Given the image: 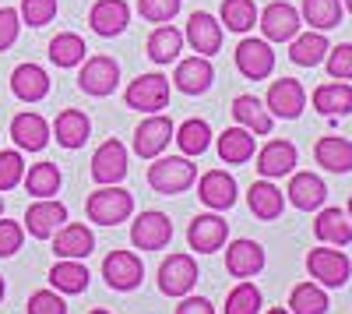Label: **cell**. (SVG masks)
Here are the masks:
<instances>
[{"label":"cell","mask_w":352,"mask_h":314,"mask_svg":"<svg viewBox=\"0 0 352 314\" xmlns=\"http://www.w3.org/2000/svg\"><path fill=\"white\" fill-rule=\"evenodd\" d=\"M148 184L152 191L173 198L184 194L187 187L197 184V166L190 163V156H155L148 166Z\"/></svg>","instance_id":"obj_1"},{"label":"cell","mask_w":352,"mask_h":314,"mask_svg":"<svg viewBox=\"0 0 352 314\" xmlns=\"http://www.w3.org/2000/svg\"><path fill=\"white\" fill-rule=\"evenodd\" d=\"M85 212H88V219L99 222V226H116V222L131 219V212H134V194L124 191V187H116V184H102L99 191L88 194Z\"/></svg>","instance_id":"obj_2"},{"label":"cell","mask_w":352,"mask_h":314,"mask_svg":"<svg viewBox=\"0 0 352 314\" xmlns=\"http://www.w3.org/2000/svg\"><path fill=\"white\" fill-rule=\"evenodd\" d=\"M116 81H120V64H116L109 53H96V56H85V61H81L78 89L85 96L102 99V96L116 92Z\"/></svg>","instance_id":"obj_3"},{"label":"cell","mask_w":352,"mask_h":314,"mask_svg":"<svg viewBox=\"0 0 352 314\" xmlns=\"http://www.w3.org/2000/svg\"><path fill=\"white\" fill-rule=\"evenodd\" d=\"M102 279L106 286L116 293H131L141 286L144 279V262L138 258L134 251H109L106 262H102Z\"/></svg>","instance_id":"obj_4"},{"label":"cell","mask_w":352,"mask_h":314,"mask_svg":"<svg viewBox=\"0 0 352 314\" xmlns=\"http://www.w3.org/2000/svg\"><path fill=\"white\" fill-rule=\"evenodd\" d=\"M307 272L320 282V286H345L349 275H352V262H349V254L345 251H331V247H317L307 254Z\"/></svg>","instance_id":"obj_5"},{"label":"cell","mask_w":352,"mask_h":314,"mask_svg":"<svg viewBox=\"0 0 352 314\" xmlns=\"http://www.w3.org/2000/svg\"><path fill=\"white\" fill-rule=\"evenodd\" d=\"M124 103L131 109H141V113H159L169 106V78L162 74H138L127 92H124Z\"/></svg>","instance_id":"obj_6"},{"label":"cell","mask_w":352,"mask_h":314,"mask_svg":"<svg viewBox=\"0 0 352 314\" xmlns=\"http://www.w3.org/2000/svg\"><path fill=\"white\" fill-rule=\"evenodd\" d=\"M226 240H229V222L219 212H201L187 226V244L197 254H215L226 247Z\"/></svg>","instance_id":"obj_7"},{"label":"cell","mask_w":352,"mask_h":314,"mask_svg":"<svg viewBox=\"0 0 352 314\" xmlns=\"http://www.w3.org/2000/svg\"><path fill=\"white\" fill-rule=\"evenodd\" d=\"M169 240H173V222L166 212L148 209L131 222V244L138 251H162V247H169Z\"/></svg>","instance_id":"obj_8"},{"label":"cell","mask_w":352,"mask_h":314,"mask_svg":"<svg viewBox=\"0 0 352 314\" xmlns=\"http://www.w3.org/2000/svg\"><path fill=\"white\" fill-rule=\"evenodd\" d=\"M197 282V262L190 254H169L159 265V290L166 297H187Z\"/></svg>","instance_id":"obj_9"},{"label":"cell","mask_w":352,"mask_h":314,"mask_svg":"<svg viewBox=\"0 0 352 314\" xmlns=\"http://www.w3.org/2000/svg\"><path fill=\"white\" fill-rule=\"evenodd\" d=\"M264 106H268L272 117H282V121H296L303 106H307V89L296 81V78H278L272 81L268 89V99H264Z\"/></svg>","instance_id":"obj_10"},{"label":"cell","mask_w":352,"mask_h":314,"mask_svg":"<svg viewBox=\"0 0 352 314\" xmlns=\"http://www.w3.org/2000/svg\"><path fill=\"white\" fill-rule=\"evenodd\" d=\"M67 222V205L53 202V198H36L25 212V230L32 233L36 240H50L60 226Z\"/></svg>","instance_id":"obj_11"},{"label":"cell","mask_w":352,"mask_h":314,"mask_svg":"<svg viewBox=\"0 0 352 314\" xmlns=\"http://www.w3.org/2000/svg\"><path fill=\"white\" fill-rule=\"evenodd\" d=\"M169 141H173V121L162 117V113H148L134 131V152L141 159H155L166 152Z\"/></svg>","instance_id":"obj_12"},{"label":"cell","mask_w":352,"mask_h":314,"mask_svg":"<svg viewBox=\"0 0 352 314\" xmlns=\"http://www.w3.org/2000/svg\"><path fill=\"white\" fill-rule=\"evenodd\" d=\"M184 43H190V50L197 56H212L222 50V21L208 11H194L187 18V32H184Z\"/></svg>","instance_id":"obj_13"},{"label":"cell","mask_w":352,"mask_h":314,"mask_svg":"<svg viewBox=\"0 0 352 314\" xmlns=\"http://www.w3.org/2000/svg\"><path fill=\"white\" fill-rule=\"evenodd\" d=\"M232 56H236V71L250 81H261L275 71V50L268 39H243Z\"/></svg>","instance_id":"obj_14"},{"label":"cell","mask_w":352,"mask_h":314,"mask_svg":"<svg viewBox=\"0 0 352 314\" xmlns=\"http://www.w3.org/2000/svg\"><path fill=\"white\" fill-rule=\"evenodd\" d=\"M300 25H303L300 11L292 4H285V0H275V4H268L261 11V32L268 43H289L300 32Z\"/></svg>","instance_id":"obj_15"},{"label":"cell","mask_w":352,"mask_h":314,"mask_svg":"<svg viewBox=\"0 0 352 314\" xmlns=\"http://www.w3.org/2000/svg\"><path fill=\"white\" fill-rule=\"evenodd\" d=\"M127 149L120 145L116 138H109V141H102V145L96 149V156H92V180L102 187V184H120L124 177H127Z\"/></svg>","instance_id":"obj_16"},{"label":"cell","mask_w":352,"mask_h":314,"mask_svg":"<svg viewBox=\"0 0 352 314\" xmlns=\"http://www.w3.org/2000/svg\"><path fill=\"white\" fill-rule=\"evenodd\" d=\"M88 25H92V32L102 36V39L127 32V25H131L127 0H96L92 11H88Z\"/></svg>","instance_id":"obj_17"},{"label":"cell","mask_w":352,"mask_h":314,"mask_svg":"<svg viewBox=\"0 0 352 314\" xmlns=\"http://www.w3.org/2000/svg\"><path fill=\"white\" fill-rule=\"evenodd\" d=\"M53 254L56 258H74V262H85L88 254L96 251V233L88 230L85 222H64L53 237Z\"/></svg>","instance_id":"obj_18"},{"label":"cell","mask_w":352,"mask_h":314,"mask_svg":"<svg viewBox=\"0 0 352 314\" xmlns=\"http://www.w3.org/2000/svg\"><path fill=\"white\" fill-rule=\"evenodd\" d=\"M197 198L201 205H208L212 212H226L236 205V180H232V174H226V169H208L201 180H197Z\"/></svg>","instance_id":"obj_19"},{"label":"cell","mask_w":352,"mask_h":314,"mask_svg":"<svg viewBox=\"0 0 352 314\" xmlns=\"http://www.w3.org/2000/svg\"><path fill=\"white\" fill-rule=\"evenodd\" d=\"M296 163H300L296 145H292V141H282V138H272L268 145L257 152V174H261L264 180H275V177L292 174V169H296Z\"/></svg>","instance_id":"obj_20"},{"label":"cell","mask_w":352,"mask_h":314,"mask_svg":"<svg viewBox=\"0 0 352 314\" xmlns=\"http://www.w3.org/2000/svg\"><path fill=\"white\" fill-rule=\"evenodd\" d=\"M212 81H215V67H212L208 56H187V61L176 64V74H173L176 92H184V96L208 92Z\"/></svg>","instance_id":"obj_21"},{"label":"cell","mask_w":352,"mask_h":314,"mask_svg":"<svg viewBox=\"0 0 352 314\" xmlns=\"http://www.w3.org/2000/svg\"><path fill=\"white\" fill-rule=\"evenodd\" d=\"M50 131H53L60 149H81L88 141V134H92V121H88V113H81V109H60Z\"/></svg>","instance_id":"obj_22"},{"label":"cell","mask_w":352,"mask_h":314,"mask_svg":"<svg viewBox=\"0 0 352 314\" xmlns=\"http://www.w3.org/2000/svg\"><path fill=\"white\" fill-rule=\"evenodd\" d=\"M285 198L292 202V209L317 212L320 205H324V198H328V187H324V180H320L317 174H292Z\"/></svg>","instance_id":"obj_23"},{"label":"cell","mask_w":352,"mask_h":314,"mask_svg":"<svg viewBox=\"0 0 352 314\" xmlns=\"http://www.w3.org/2000/svg\"><path fill=\"white\" fill-rule=\"evenodd\" d=\"M264 269V247L257 240H232L226 251V272L236 279H250Z\"/></svg>","instance_id":"obj_24"},{"label":"cell","mask_w":352,"mask_h":314,"mask_svg":"<svg viewBox=\"0 0 352 314\" xmlns=\"http://www.w3.org/2000/svg\"><path fill=\"white\" fill-rule=\"evenodd\" d=\"M11 92L21 103H39L50 96V74L39 64H18L11 71Z\"/></svg>","instance_id":"obj_25"},{"label":"cell","mask_w":352,"mask_h":314,"mask_svg":"<svg viewBox=\"0 0 352 314\" xmlns=\"http://www.w3.org/2000/svg\"><path fill=\"white\" fill-rule=\"evenodd\" d=\"M257 134H250L247 127H226L222 134H219V159L222 163H229V166H243V163H250L254 159V152H257V141H254Z\"/></svg>","instance_id":"obj_26"},{"label":"cell","mask_w":352,"mask_h":314,"mask_svg":"<svg viewBox=\"0 0 352 314\" xmlns=\"http://www.w3.org/2000/svg\"><path fill=\"white\" fill-rule=\"evenodd\" d=\"M314 233H317L320 244H328V247H345L352 240V219L342 209H324L320 205V212L314 219Z\"/></svg>","instance_id":"obj_27"},{"label":"cell","mask_w":352,"mask_h":314,"mask_svg":"<svg viewBox=\"0 0 352 314\" xmlns=\"http://www.w3.org/2000/svg\"><path fill=\"white\" fill-rule=\"evenodd\" d=\"M232 121L240 127H247L250 134H272V127H275V117L268 113L264 99H257V96H236L232 99Z\"/></svg>","instance_id":"obj_28"},{"label":"cell","mask_w":352,"mask_h":314,"mask_svg":"<svg viewBox=\"0 0 352 314\" xmlns=\"http://www.w3.org/2000/svg\"><path fill=\"white\" fill-rule=\"evenodd\" d=\"M331 43L324 32H296L289 39V61L292 64H300V67H317V64H324V56H328Z\"/></svg>","instance_id":"obj_29"},{"label":"cell","mask_w":352,"mask_h":314,"mask_svg":"<svg viewBox=\"0 0 352 314\" xmlns=\"http://www.w3.org/2000/svg\"><path fill=\"white\" fill-rule=\"evenodd\" d=\"M88 279H92V272H88L85 262H74V258H56V265L50 269V286L56 293H67V297H78L88 290Z\"/></svg>","instance_id":"obj_30"},{"label":"cell","mask_w":352,"mask_h":314,"mask_svg":"<svg viewBox=\"0 0 352 314\" xmlns=\"http://www.w3.org/2000/svg\"><path fill=\"white\" fill-rule=\"evenodd\" d=\"M11 138L25 152H43L46 141H50V124L39 117V113H18V117L11 121Z\"/></svg>","instance_id":"obj_31"},{"label":"cell","mask_w":352,"mask_h":314,"mask_svg":"<svg viewBox=\"0 0 352 314\" xmlns=\"http://www.w3.org/2000/svg\"><path fill=\"white\" fill-rule=\"evenodd\" d=\"M247 205H250V212H254L257 219L272 222V219H278L282 209H285V194H282L272 180H254L250 191H247Z\"/></svg>","instance_id":"obj_32"},{"label":"cell","mask_w":352,"mask_h":314,"mask_svg":"<svg viewBox=\"0 0 352 314\" xmlns=\"http://www.w3.org/2000/svg\"><path fill=\"white\" fill-rule=\"evenodd\" d=\"M314 159H317V166L331 169V174H349L352 169V141L335 138V134L320 138L314 145Z\"/></svg>","instance_id":"obj_33"},{"label":"cell","mask_w":352,"mask_h":314,"mask_svg":"<svg viewBox=\"0 0 352 314\" xmlns=\"http://www.w3.org/2000/svg\"><path fill=\"white\" fill-rule=\"evenodd\" d=\"M180 50H184V32L176 25H159L155 32L148 36V61L152 64L180 61Z\"/></svg>","instance_id":"obj_34"},{"label":"cell","mask_w":352,"mask_h":314,"mask_svg":"<svg viewBox=\"0 0 352 314\" xmlns=\"http://www.w3.org/2000/svg\"><path fill=\"white\" fill-rule=\"evenodd\" d=\"M314 106L324 113V117H345V113H352V85H345V81H324L314 92Z\"/></svg>","instance_id":"obj_35"},{"label":"cell","mask_w":352,"mask_h":314,"mask_svg":"<svg viewBox=\"0 0 352 314\" xmlns=\"http://www.w3.org/2000/svg\"><path fill=\"white\" fill-rule=\"evenodd\" d=\"M21 184H25V191L32 198H53L56 191H60L64 177H60V166H56V163H36V166L25 169Z\"/></svg>","instance_id":"obj_36"},{"label":"cell","mask_w":352,"mask_h":314,"mask_svg":"<svg viewBox=\"0 0 352 314\" xmlns=\"http://www.w3.org/2000/svg\"><path fill=\"white\" fill-rule=\"evenodd\" d=\"M300 18L314 28V32H331L342 21V0H303Z\"/></svg>","instance_id":"obj_37"},{"label":"cell","mask_w":352,"mask_h":314,"mask_svg":"<svg viewBox=\"0 0 352 314\" xmlns=\"http://www.w3.org/2000/svg\"><path fill=\"white\" fill-rule=\"evenodd\" d=\"M176 145H180L184 156H204V152H208V145H212L208 121H201V117L184 121L180 127H176Z\"/></svg>","instance_id":"obj_38"},{"label":"cell","mask_w":352,"mask_h":314,"mask_svg":"<svg viewBox=\"0 0 352 314\" xmlns=\"http://www.w3.org/2000/svg\"><path fill=\"white\" fill-rule=\"evenodd\" d=\"M85 56H88V50H85V39L78 32H60L50 39V61L56 67H81Z\"/></svg>","instance_id":"obj_39"},{"label":"cell","mask_w":352,"mask_h":314,"mask_svg":"<svg viewBox=\"0 0 352 314\" xmlns=\"http://www.w3.org/2000/svg\"><path fill=\"white\" fill-rule=\"evenodd\" d=\"M328 307L331 304H328V293L320 282H300L289 293V314H324Z\"/></svg>","instance_id":"obj_40"},{"label":"cell","mask_w":352,"mask_h":314,"mask_svg":"<svg viewBox=\"0 0 352 314\" xmlns=\"http://www.w3.org/2000/svg\"><path fill=\"white\" fill-rule=\"evenodd\" d=\"M219 21H222V28H229V32H250V28L257 25L254 0H222Z\"/></svg>","instance_id":"obj_41"},{"label":"cell","mask_w":352,"mask_h":314,"mask_svg":"<svg viewBox=\"0 0 352 314\" xmlns=\"http://www.w3.org/2000/svg\"><path fill=\"white\" fill-rule=\"evenodd\" d=\"M261 311V290L254 286V282H240L236 290H229L226 297V314H257Z\"/></svg>","instance_id":"obj_42"},{"label":"cell","mask_w":352,"mask_h":314,"mask_svg":"<svg viewBox=\"0 0 352 314\" xmlns=\"http://www.w3.org/2000/svg\"><path fill=\"white\" fill-rule=\"evenodd\" d=\"M56 11H60V4H56V0H21V8H18V14H21V21H25L28 28L50 25V21L56 18Z\"/></svg>","instance_id":"obj_43"},{"label":"cell","mask_w":352,"mask_h":314,"mask_svg":"<svg viewBox=\"0 0 352 314\" xmlns=\"http://www.w3.org/2000/svg\"><path fill=\"white\" fill-rule=\"evenodd\" d=\"M25 159L21 152L8 149V152H0V191H14L21 180H25Z\"/></svg>","instance_id":"obj_44"},{"label":"cell","mask_w":352,"mask_h":314,"mask_svg":"<svg viewBox=\"0 0 352 314\" xmlns=\"http://www.w3.org/2000/svg\"><path fill=\"white\" fill-rule=\"evenodd\" d=\"M324 64H328V74L335 81H352V43L331 46L328 56H324Z\"/></svg>","instance_id":"obj_45"},{"label":"cell","mask_w":352,"mask_h":314,"mask_svg":"<svg viewBox=\"0 0 352 314\" xmlns=\"http://www.w3.org/2000/svg\"><path fill=\"white\" fill-rule=\"evenodd\" d=\"M138 11L144 21H155V25H166L176 18L180 11V0H138Z\"/></svg>","instance_id":"obj_46"},{"label":"cell","mask_w":352,"mask_h":314,"mask_svg":"<svg viewBox=\"0 0 352 314\" xmlns=\"http://www.w3.org/2000/svg\"><path fill=\"white\" fill-rule=\"evenodd\" d=\"M28 314H67V304H64V293L56 290H39L28 297Z\"/></svg>","instance_id":"obj_47"},{"label":"cell","mask_w":352,"mask_h":314,"mask_svg":"<svg viewBox=\"0 0 352 314\" xmlns=\"http://www.w3.org/2000/svg\"><path fill=\"white\" fill-rule=\"evenodd\" d=\"M21 244H25V230H21V226L11 222V219L0 222V258H14V254L21 251Z\"/></svg>","instance_id":"obj_48"},{"label":"cell","mask_w":352,"mask_h":314,"mask_svg":"<svg viewBox=\"0 0 352 314\" xmlns=\"http://www.w3.org/2000/svg\"><path fill=\"white\" fill-rule=\"evenodd\" d=\"M18 32H21V14L14 8H0V53L14 46Z\"/></svg>","instance_id":"obj_49"},{"label":"cell","mask_w":352,"mask_h":314,"mask_svg":"<svg viewBox=\"0 0 352 314\" xmlns=\"http://www.w3.org/2000/svg\"><path fill=\"white\" fill-rule=\"evenodd\" d=\"M176 314H215V307L204 297H184L180 307H176Z\"/></svg>","instance_id":"obj_50"},{"label":"cell","mask_w":352,"mask_h":314,"mask_svg":"<svg viewBox=\"0 0 352 314\" xmlns=\"http://www.w3.org/2000/svg\"><path fill=\"white\" fill-rule=\"evenodd\" d=\"M4 293H8V286H4V275H0V300H4Z\"/></svg>","instance_id":"obj_51"},{"label":"cell","mask_w":352,"mask_h":314,"mask_svg":"<svg viewBox=\"0 0 352 314\" xmlns=\"http://www.w3.org/2000/svg\"><path fill=\"white\" fill-rule=\"evenodd\" d=\"M268 314H289V311H285V307H272Z\"/></svg>","instance_id":"obj_52"},{"label":"cell","mask_w":352,"mask_h":314,"mask_svg":"<svg viewBox=\"0 0 352 314\" xmlns=\"http://www.w3.org/2000/svg\"><path fill=\"white\" fill-rule=\"evenodd\" d=\"M342 8H345V11L352 14V0H342Z\"/></svg>","instance_id":"obj_53"},{"label":"cell","mask_w":352,"mask_h":314,"mask_svg":"<svg viewBox=\"0 0 352 314\" xmlns=\"http://www.w3.org/2000/svg\"><path fill=\"white\" fill-rule=\"evenodd\" d=\"M88 314H109V311H102V307H96V311H88Z\"/></svg>","instance_id":"obj_54"},{"label":"cell","mask_w":352,"mask_h":314,"mask_svg":"<svg viewBox=\"0 0 352 314\" xmlns=\"http://www.w3.org/2000/svg\"><path fill=\"white\" fill-rule=\"evenodd\" d=\"M349 219H352V198H349Z\"/></svg>","instance_id":"obj_55"},{"label":"cell","mask_w":352,"mask_h":314,"mask_svg":"<svg viewBox=\"0 0 352 314\" xmlns=\"http://www.w3.org/2000/svg\"><path fill=\"white\" fill-rule=\"evenodd\" d=\"M0 212H4V202H0Z\"/></svg>","instance_id":"obj_56"}]
</instances>
